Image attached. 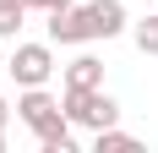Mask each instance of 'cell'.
<instances>
[{
	"mask_svg": "<svg viewBox=\"0 0 158 153\" xmlns=\"http://www.w3.org/2000/svg\"><path fill=\"white\" fill-rule=\"evenodd\" d=\"M60 109L71 126H87V131H104V126L120 120V104H114L104 88H65L60 93Z\"/></svg>",
	"mask_w": 158,
	"mask_h": 153,
	"instance_id": "6da1fadb",
	"label": "cell"
},
{
	"mask_svg": "<svg viewBox=\"0 0 158 153\" xmlns=\"http://www.w3.org/2000/svg\"><path fill=\"white\" fill-rule=\"evenodd\" d=\"M6 71H11L22 88H44L49 71H55V49H49V44H16L11 60H6Z\"/></svg>",
	"mask_w": 158,
	"mask_h": 153,
	"instance_id": "7a4b0ae2",
	"label": "cell"
},
{
	"mask_svg": "<svg viewBox=\"0 0 158 153\" xmlns=\"http://www.w3.org/2000/svg\"><path fill=\"white\" fill-rule=\"evenodd\" d=\"M98 38L93 28V6H65V11H49V44H87Z\"/></svg>",
	"mask_w": 158,
	"mask_h": 153,
	"instance_id": "3957f363",
	"label": "cell"
},
{
	"mask_svg": "<svg viewBox=\"0 0 158 153\" xmlns=\"http://www.w3.org/2000/svg\"><path fill=\"white\" fill-rule=\"evenodd\" d=\"M16 115H22V126H33V137H38V131H49V126L60 120L65 109H60V98H55V93H44V88H27L22 98H16Z\"/></svg>",
	"mask_w": 158,
	"mask_h": 153,
	"instance_id": "277c9868",
	"label": "cell"
},
{
	"mask_svg": "<svg viewBox=\"0 0 158 153\" xmlns=\"http://www.w3.org/2000/svg\"><path fill=\"white\" fill-rule=\"evenodd\" d=\"M65 88H104V60L98 55H77L65 66Z\"/></svg>",
	"mask_w": 158,
	"mask_h": 153,
	"instance_id": "5b68a950",
	"label": "cell"
},
{
	"mask_svg": "<svg viewBox=\"0 0 158 153\" xmlns=\"http://www.w3.org/2000/svg\"><path fill=\"white\" fill-rule=\"evenodd\" d=\"M93 28H98V38L126 33V6L120 0H93Z\"/></svg>",
	"mask_w": 158,
	"mask_h": 153,
	"instance_id": "8992f818",
	"label": "cell"
},
{
	"mask_svg": "<svg viewBox=\"0 0 158 153\" xmlns=\"http://www.w3.org/2000/svg\"><path fill=\"white\" fill-rule=\"evenodd\" d=\"M38 148H44V153H71V120L60 115L49 131H38Z\"/></svg>",
	"mask_w": 158,
	"mask_h": 153,
	"instance_id": "52a82bcc",
	"label": "cell"
},
{
	"mask_svg": "<svg viewBox=\"0 0 158 153\" xmlns=\"http://www.w3.org/2000/svg\"><path fill=\"white\" fill-rule=\"evenodd\" d=\"M22 16H27L22 0H0V38H16L22 33Z\"/></svg>",
	"mask_w": 158,
	"mask_h": 153,
	"instance_id": "ba28073f",
	"label": "cell"
},
{
	"mask_svg": "<svg viewBox=\"0 0 158 153\" xmlns=\"http://www.w3.org/2000/svg\"><path fill=\"white\" fill-rule=\"evenodd\" d=\"M131 38H136L142 55H158V16H142V22L131 28Z\"/></svg>",
	"mask_w": 158,
	"mask_h": 153,
	"instance_id": "9c48e42d",
	"label": "cell"
},
{
	"mask_svg": "<svg viewBox=\"0 0 158 153\" xmlns=\"http://www.w3.org/2000/svg\"><path fill=\"white\" fill-rule=\"evenodd\" d=\"M120 148H136V137L120 131V126H104V131H98V153H120Z\"/></svg>",
	"mask_w": 158,
	"mask_h": 153,
	"instance_id": "30bf717a",
	"label": "cell"
},
{
	"mask_svg": "<svg viewBox=\"0 0 158 153\" xmlns=\"http://www.w3.org/2000/svg\"><path fill=\"white\" fill-rule=\"evenodd\" d=\"M22 6H27V11H44V16H49V11H65L71 0H22Z\"/></svg>",
	"mask_w": 158,
	"mask_h": 153,
	"instance_id": "8fae6325",
	"label": "cell"
},
{
	"mask_svg": "<svg viewBox=\"0 0 158 153\" xmlns=\"http://www.w3.org/2000/svg\"><path fill=\"white\" fill-rule=\"evenodd\" d=\"M6 115H11V109H6V98H0V131H6Z\"/></svg>",
	"mask_w": 158,
	"mask_h": 153,
	"instance_id": "7c38bea8",
	"label": "cell"
},
{
	"mask_svg": "<svg viewBox=\"0 0 158 153\" xmlns=\"http://www.w3.org/2000/svg\"><path fill=\"white\" fill-rule=\"evenodd\" d=\"M0 148H6V131H0Z\"/></svg>",
	"mask_w": 158,
	"mask_h": 153,
	"instance_id": "4fadbf2b",
	"label": "cell"
}]
</instances>
